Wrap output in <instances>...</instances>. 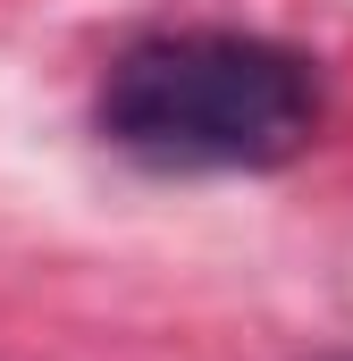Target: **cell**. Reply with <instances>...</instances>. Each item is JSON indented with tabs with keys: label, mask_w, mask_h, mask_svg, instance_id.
Masks as SVG:
<instances>
[{
	"label": "cell",
	"mask_w": 353,
	"mask_h": 361,
	"mask_svg": "<svg viewBox=\"0 0 353 361\" xmlns=\"http://www.w3.org/2000/svg\"><path fill=\"white\" fill-rule=\"evenodd\" d=\"M101 135L143 169H286L320 135V76L269 34L169 25L109 59Z\"/></svg>",
	"instance_id": "1"
},
{
	"label": "cell",
	"mask_w": 353,
	"mask_h": 361,
	"mask_svg": "<svg viewBox=\"0 0 353 361\" xmlns=\"http://www.w3.org/2000/svg\"><path fill=\"white\" fill-rule=\"evenodd\" d=\"M328 361H353V353H328Z\"/></svg>",
	"instance_id": "2"
}]
</instances>
